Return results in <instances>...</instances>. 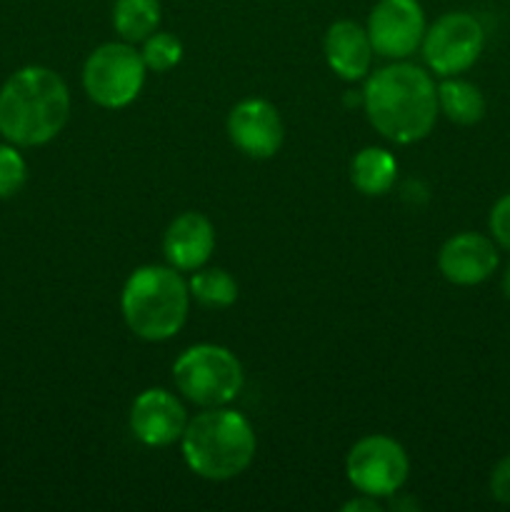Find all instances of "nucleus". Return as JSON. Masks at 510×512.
<instances>
[{"label": "nucleus", "instance_id": "1", "mask_svg": "<svg viewBox=\"0 0 510 512\" xmlns=\"http://www.w3.org/2000/svg\"><path fill=\"white\" fill-rule=\"evenodd\" d=\"M368 120L383 138L410 145L423 140L438 118V88L423 68L395 63L370 75L363 90Z\"/></svg>", "mask_w": 510, "mask_h": 512}, {"label": "nucleus", "instance_id": "2", "mask_svg": "<svg viewBox=\"0 0 510 512\" xmlns=\"http://www.w3.org/2000/svg\"><path fill=\"white\" fill-rule=\"evenodd\" d=\"M70 93L65 80L43 65H28L0 90V135L13 145H43L65 128Z\"/></svg>", "mask_w": 510, "mask_h": 512}, {"label": "nucleus", "instance_id": "3", "mask_svg": "<svg viewBox=\"0 0 510 512\" xmlns=\"http://www.w3.org/2000/svg\"><path fill=\"white\" fill-rule=\"evenodd\" d=\"M183 458L198 478H238L255 458V430L248 418L228 408H205L180 438Z\"/></svg>", "mask_w": 510, "mask_h": 512}, {"label": "nucleus", "instance_id": "4", "mask_svg": "<svg viewBox=\"0 0 510 512\" xmlns=\"http://www.w3.org/2000/svg\"><path fill=\"white\" fill-rule=\"evenodd\" d=\"M123 318L138 338L160 343L173 338L185 325L190 290L175 268L143 265L133 270L120 298Z\"/></svg>", "mask_w": 510, "mask_h": 512}, {"label": "nucleus", "instance_id": "5", "mask_svg": "<svg viewBox=\"0 0 510 512\" xmlns=\"http://www.w3.org/2000/svg\"><path fill=\"white\" fill-rule=\"evenodd\" d=\"M180 393L200 408H220L243 390V365L223 345L200 343L185 350L173 365Z\"/></svg>", "mask_w": 510, "mask_h": 512}, {"label": "nucleus", "instance_id": "6", "mask_svg": "<svg viewBox=\"0 0 510 512\" xmlns=\"http://www.w3.org/2000/svg\"><path fill=\"white\" fill-rule=\"evenodd\" d=\"M145 70H148V65L133 45L105 43L95 48L85 60V93L100 108H125L143 90Z\"/></svg>", "mask_w": 510, "mask_h": 512}, {"label": "nucleus", "instance_id": "7", "mask_svg": "<svg viewBox=\"0 0 510 512\" xmlns=\"http://www.w3.org/2000/svg\"><path fill=\"white\" fill-rule=\"evenodd\" d=\"M345 473L350 485L365 498H390L408 480L410 460L398 440L388 435H368L350 448Z\"/></svg>", "mask_w": 510, "mask_h": 512}, {"label": "nucleus", "instance_id": "8", "mask_svg": "<svg viewBox=\"0 0 510 512\" xmlns=\"http://www.w3.org/2000/svg\"><path fill=\"white\" fill-rule=\"evenodd\" d=\"M485 30L470 13H445L425 30L423 55L435 75L453 78L465 73L480 58Z\"/></svg>", "mask_w": 510, "mask_h": 512}, {"label": "nucleus", "instance_id": "9", "mask_svg": "<svg viewBox=\"0 0 510 512\" xmlns=\"http://www.w3.org/2000/svg\"><path fill=\"white\" fill-rule=\"evenodd\" d=\"M368 38L383 58H408L425 35V13L418 0H378L370 10Z\"/></svg>", "mask_w": 510, "mask_h": 512}, {"label": "nucleus", "instance_id": "10", "mask_svg": "<svg viewBox=\"0 0 510 512\" xmlns=\"http://www.w3.org/2000/svg\"><path fill=\"white\" fill-rule=\"evenodd\" d=\"M228 135L238 150L248 158H273L283 145V120L278 108L268 100L248 98L240 100L228 115Z\"/></svg>", "mask_w": 510, "mask_h": 512}, {"label": "nucleus", "instance_id": "11", "mask_svg": "<svg viewBox=\"0 0 510 512\" xmlns=\"http://www.w3.org/2000/svg\"><path fill=\"white\" fill-rule=\"evenodd\" d=\"M188 415L183 403L163 388H150L135 398L130 410V430L148 448H165L183 438Z\"/></svg>", "mask_w": 510, "mask_h": 512}, {"label": "nucleus", "instance_id": "12", "mask_svg": "<svg viewBox=\"0 0 510 512\" xmlns=\"http://www.w3.org/2000/svg\"><path fill=\"white\" fill-rule=\"evenodd\" d=\"M500 258L495 243L480 233H460L445 240L438 268L453 285H480L495 273Z\"/></svg>", "mask_w": 510, "mask_h": 512}, {"label": "nucleus", "instance_id": "13", "mask_svg": "<svg viewBox=\"0 0 510 512\" xmlns=\"http://www.w3.org/2000/svg\"><path fill=\"white\" fill-rule=\"evenodd\" d=\"M215 248V230L205 215L183 213L168 225L163 250L175 270H198Z\"/></svg>", "mask_w": 510, "mask_h": 512}, {"label": "nucleus", "instance_id": "14", "mask_svg": "<svg viewBox=\"0 0 510 512\" xmlns=\"http://www.w3.org/2000/svg\"><path fill=\"white\" fill-rule=\"evenodd\" d=\"M373 43L368 30L353 20H338L325 33V58L330 70L343 80H360L373 63Z\"/></svg>", "mask_w": 510, "mask_h": 512}, {"label": "nucleus", "instance_id": "15", "mask_svg": "<svg viewBox=\"0 0 510 512\" xmlns=\"http://www.w3.org/2000/svg\"><path fill=\"white\" fill-rule=\"evenodd\" d=\"M398 175V160L383 148H363L353 158L350 178L363 195H385Z\"/></svg>", "mask_w": 510, "mask_h": 512}, {"label": "nucleus", "instance_id": "16", "mask_svg": "<svg viewBox=\"0 0 510 512\" xmlns=\"http://www.w3.org/2000/svg\"><path fill=\"white\" fill-rule=\"evenodd\" d=\"M438 108L458 125H475L485 115V98L478 85L460 78H445L438 85Z\"/></svg>", "mask_w": 510, "mask_h": 512}, {"label": "nucleus", "instance_id": "17", "mask_svg": "<svg viewBox=\"0 0 510 512\" xmlns=\"http://www.w3.org/2000/svg\"><path fill=\"white\" fill-rule=\"evenodd\" d=\"M113 25L125 43H143L160 25V0H115Z\"/></svg>", "mask_w": 510, "mask_h": 512}, {"label": "nucleus", "instance_id": "18", "mask_svg": "<svg viewBox=\"0 0 510 512\" xmlns=\"http://www.w3.org/2000/svg\"><path fill=\"white\" fill-rule=\"evenodd\" d=\"M188 290L203 308L210 310L230 308L235 303V298H238V283L223 268L198 270L190 278Z\"/></svg>", "mask_w": 510, "mask_h": 512}, {"label": "nucleus", "instance_id": "19", "mask_svg": "<svg viewBox=\"0 0 510 512\" xmlns=\"http://www.w3.org/2000/svg\"><path fill=\"white\" fill-rule=\"evenodd\" d=\"M145 48H143V60L150 70L155 73H168L170 68L180 63L183 58V45L175 35L170 33H153L148 40H143Z\"/></svg>", "mask_w": 510, "mask_h": 512}, {"label": "nucleus", "instance_id": "20", "mask_svg": "<svg viewBox=\"0 0 510 512\" xmlns=\"http://www.w3.org/2000/svg\"><path fill=\"white\" fill-rule=\"evenodd\" d=\"M28 178L23 155L10 145H0V198H10L18 193Z\"/></svg>", "mask_w": 510, "mask_h": 512}, {"label": "nucleus", "instance_id": "21", "mask_svg": "<svg viewBox=\"0 0 510 512\" xmlns=\"http://www.w3.org/2000/svg\"><path fill=\"white\" fill-rule=\"evenodd\" d=\"M490 233H493L495 243L510 250V193L503 195L490 210Z\"/></svg>", "mask_w": 510, "mask_h": 512}, {"label": "nucleus", "instance_id": "22", "mask_svg": "<svg viewBox=\"0 0 510 512\" xmlns=\"http://www.w3.org/2000/svg\"><path fill=\"white\" fill-rule=\"evenodd\" d=\"M490 495L498 503L510 505V455H505L490 473Z\"/></svg>", "mask_w": 510, "mask_h": 512}, {"label": "nucleus", "instance_id": "23", "mask_svg": "<svg viewBox=\"0 0 510 512\" xmlns=\"http://www.w3.org/2000/svg\"><path fill=\"white\" fill-rule=\"evenodd\" d=\"M343 510H345V512H350V510H370V512H378L380 505L375 503V498H370V495H368V500H353V503L343 505Z\"/></svg>", "mask_w": 510, "mask_h": 512}, {"label": "nucleus", "instance_id": "24", "mask_svg": "<svg viewBox=\"0 0 510 512\" xmlns=\"http://www.w3.org/2000/svg\"><path fill=\"white\" fill-rule=\"evenodd\" d=\"M503 293H505V298L510 300V265H508V270H505V275H503Z\"/></svg>", "mask_w": 510, "mask_h": 512}]
</instances>
